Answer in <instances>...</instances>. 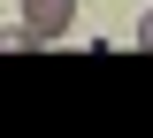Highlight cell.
Here are the masks:
<instances>
[{
	"instance_id": "3",
	"label": "cell",
	"mask_w": 153,
	"mask_h": 138,
	"mask_svg": "<svg viewBox=\"0 0 153 138\" xmlns=\"http://www.w3.org/2000/svg\"><path fill=\"white\" fill-rule=\"evenodd\" d=\"M138 46H146V54H153V8H146V16H138Z\"/></svg>"
},
{
	"instance_id": "1",
	"label": "cell",
	"mask_w": 153,
	"mask_h": 138,
	"mask_svg": "<svg viewBox=\"0 0 153 138\" xmlns=\"http://www.w3.org/2000/svg\"><path fill=\"white\" fill-rule=\"evenodd\" d=\"M23 23L38 31V46H54V39H69V23H76V0H23Z\"/></svg>"
},
{
	"instance_id": "2",
	"label": "cell",
	"mask_w": 153,
	"mask_h": 138,
	"mask_svg": "<svg viewBox=\"0 0 153 138\" xmlns=\"http://www.w3.org/2000/svg\"><path fill=\"white\" fill-rule=\"evenodd\" d=\"M23 46H38V31L31 23H8V31H0V54H23Z\"/></svg>"
}]
</instances>
